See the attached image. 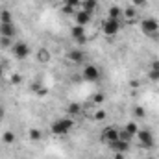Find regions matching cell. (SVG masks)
<instances>
[{
	"label": "cell",
	"instance_id": "obj_33",
	"mask_svg": "<svg viewBox=\"0 0 159 159\" xmlns=\"http://www.w3.org/2000/svg\"><path fill=\"white\" fill-rule=\"evenodd\" d=\"M0 78H2V67H0Z\"/></svg>",
	"mask_w": 159,
	"mask_h": 159
},
{
	"label": "cell",
	"instance_id": "obj_9",
	"mask_svg": "<svg viewBox=\"0 0 159 159\" xmlns=\"http://www.w3.org/2000/svg\"><path fill=\"white\" fill-rule=\"evenodd\" d=\"M15 35H17V26L13 22H0V37L13 39Z\"/></svg>",
	"mask_w": 159,
	"mask_h": 159
},
{
	"label": "cell",
	"instance_id": "obj_31",
	"mask_svg": "<svg viewBox=\"0 0 159 159\" xmlns=\"http://www.w3.org/2000/svg\"><path fill=\"white\" fill-rule=\"evenodd\" d=\"M4 119H6V109L0 106V120H4Z\"/></svg>",
	"mask_w": 159,
	"mask_h": 159
},
{
	"label": "cell",
	"instance_id": "obj_34",
	"mask_svg": "<svg viewBox=\"0 0 159 159\" xmlns=\"http://www.w3.org/2000/svg\"><path fill=\"white\" fill-rule=\"evenodd\" d=\"M146 159H156V157H152V156H150V157H146Z\"/></svg>",
	"mask_w": 159,
	"mask_h": 159
},
{
	"label": "cell",
	"instance_id": "obj_16",
	"mask_svg": "<svg viewBox=\"0 0 159 159\" xmlns=\"http://www.w3.org/2000/svg\"><path fill=\"white\" fill-rule=\"evenodd\" d=\"M107 17H109V19H122V9H120L119 6H115V4H113V6H109V9H107Z\"/></svg>",
	"mask_w": 159,
	"mask_h": 159
},
{
	"label": "cell",
	"instance_id": "obj_4",
	"mask_svg": "<svg viewBox=\"0 0 159 159\" xmlns=\"http://www.w3.org/2000/svg\"><path fill=\"white\" fill-rule=\"evenodd\" d=\"M11 52H13V56L17 57V59H26L30 54H32V48H30V44L28 43H24V41H17L15 44H11Z\"/></svg>",
	"mask_w": 159,
	"mask_h": 159
},
{
	"label": "cell",
	"instance_id": "obj_30",
	"mask_svg": "<svg viewBox=\"0 0 159 159\" xmlns=\"http://www.w3.org/2000/svg\"><path fill=\"white\" fill-rule=\"evenodd\" d=\"M133 2V6H144L146 4V0H131Z\"/></svg>",
	"mask_w": 159,
	"mask_h": 159
},
{
	"label": "cell",
	"instance_id": "obj_22",
	"mask_svg": "<svg viewBox=\"0 0 159 159\" xmlns=\"http://www.w3.org/2000/svg\"><path fill=\"white\" fill-rule=\"evenodd\" d=\"M0 22H13V15L9 9H2L0 11Z\"/></svg>",
	"mask_w": 159,
	"mask_h": 159
},
{
	"label": "cell",
	"instance_id": "obj_32",
	"mask_svg": "<svg viewBox=\"0 0 159 159\" xmlns=\"http://www.w3.org/2000/svg\"><path fill=\"white\" fill-rule=\"evenodd\" d=\"M115 159H124V154H115Z\"/></svg>",
	"mask_w": 159,
	"mask_h": 159
},
{
	"label": "cell",
	"instance_id": "obj_23",
	"mask_svg": "<svg viewBox=\"0 0 159 159\" xmlns=\"http://www.w3.org/2000/svg\"><path fill=\"white\" fill-rule=\"evenodd\" d=\"M122 17L131 20V19L135 17V7H128V9H122Z\"/></svg>",
	"mask_w": 159,
	"mask_h": 159
},
{
	"label": "cell",
	"instance_id": "obj_29",
	"mask_svg": "<svg viewBox=\"0 0 159 159\" xmlns=\"http://www.w3.org/2000/svg\"><path fill=\"white\" fill-rule=\"evenodd\" d=\"M20 76H19V74H13V76H11V81H13V83H19V81H20Z\"/></svg>",
	"mask_w": 159,
	"mask_h": 159
},
{
	"label": "cell",
	"instance_id": "obj_17",
	"mask_svg": "<svg viewBox=\"0 0 159 159\" xmlns=\"http://www.w3.org/2000/svg\"><path fill=\"white\" fill-rule=\"evenodd\" d=\"M124 129H126V131H128L129 135H133V137H135V135H137V131H139L141 128H139V124H137L135 120H129V122H126Z\"/></svg>",
	"mask_w": 159,
	"mask_h": 159
},
{
	"label": "cell",
	"instance_id": "obj_12",
	"mask_svg": "<svg viewBox=\"0 0 159 159\" xmlns=\"http://www.w3.org/2000/svg\"><path fill=\"white\" fill-rule=\"evenodd\" d=\"M74 19H76V24H80V26H87V24L91 22V19H93V13L85 11V9H78L76 15H74Z\"/></svg>",
	"mask_w": 159,
	"mask_h": 159
},
{
	"label": "cell",
	"instance_id": "obj_5",
	"mask_svg": "<svg viewBox=\"0 0 159 159\" xmlns=\"http://www.w3.org/2000/svg\"><path fill=\"white\" fill-rule=\"evenodd\" d=\"M120 26H122V24H120L119 19H109V17H107V19L102 22V32H104L107 37H115L120 32Z\"/></svg>",
	"mask_w": 159,
	"mask_h": 159
},
{
	"label": "cell",
	"instance_id": "obj_6",
	"mask_svg": "<svg viewBox=\"0 0 159 159\" xmlns=\"http://www.w3.org/2000/svg\"><path fill=\"white\" fill-rule=\"evenodd\" d=\"M100 139H102L104 144H111V143L120 139V129H117L115 126H106L100 133Z\"/></svg>",
	"mask_w": 159,
	"mask_h": 159
},
{
	"label": "cell",
	"instance_id": "obj_8",
	"mask_svg": "<svg viewBox=\"0 0 159 159\" xmlns=\"http://www.w3.org/2000/svg\"><path fill=\"white\" fill-rule=\"evenodd\" d=\"M70 37L72 41L78 44V46H83L87 43V34H85V26H80V24H74L70 28Z\"/></svg>",
	"mask_w": 159,
	"mask_h": 159
},
{
	"label": "cell",
	"instance_id": "obj_27",
	"mask_svg": "<svg viewBox=\"0 0 159 159\" xmlns=\"http://www.w3.org/2000/svg\"><path fill=\"white\" fill-rule=\"evenodd\" d=\"M104 98H106V96H104L102 93H98L96 96H93V102H94V104H102V102H104Z\"/></svg>",
	"mask_w": 159,
	"mask_h": 159
},
{
	"label": "cell",
	"instance_id": "obj_1",
	"mask_svg": "<svg viewBox=\"0 0 159 159\" xmlns=\"http://www.w3.org/2000/svg\"><path fill=\"white\" fill-rule=\"evenodd\" d=\"M74 128V120L70 117H61V119H56L52 122V133L57 135V137H65L70 133V129Z\"/></svg>",
	"mask_w": 159,
	"mask_h": 159
},
{
	"label": "cell",
	"instance_id": "obj_36",
	"mask_svg": "<svg viewBox=\"0 0 159 159\" xmlns=\"http://www.w3.org/2000/svg\"><path fill=\"white\" fill-rule=\"evenodd\" d=\"M46 2H50V0H46Z\"/></svg>",
	"mask_w": 159,
	"mask_h": 159
},
{
	"label": "cell",
	"instance_id": "obj_37",
	"mask_svg": "<svg viewBox=\"0 0 159 159\" xmlns=\"http://www.w3.org/2000/svg\"><path fill=\"white\" fill-rule=\"evenodd\" d=\"M0 11H2V9H0Z\"/></svg>",
	"mask_w": 159,
	"mask_h": 159
},
{
	"label": "cell",
	"instance_id": "obj_3",
	"mask_svg": "<svg viewBox=\"0 0 159 159\" xmlns=\"http://www.w3.org/2000/svg\"><path fill=\"white\" fill-rule=\"evenodd\" d=\"M100 78H102V72H100V69H98L96 65L89 63V65H85V67L81 69V80L93 83V81H98Z\"/></svg>",
	"mask_w": 159,
	"mask_h": 159
},
{
	"label": "cell",
	"instance_id": "obj_21",
	"mask_svg": "<svg viewBox=\"0 0 159 159\" xmlns=\"http://www.w3.org/2000/svg\"><path fill=\"white\" fill-rule=\"evenodd\" d=\"M67 111H69V115H70V117H76V115H80V113H81V107H80V104L72 102V104H69Z\"/></svg>",
	"mask_w": 159,
	"mask_h": 159
},
{
	"label": "cell",
	"instance_id": "obj_10",
	"mask_svg": "<svg viewBox=\"0 0 159 159\" xmlns=\"http://www.w3.org/2000/svg\"><path fill=\"white\" fill-rule=\"evenodd\" d=\"M67 59H69L70 63H74V65H81V63L85 61V54H83L81 48H72V50H69Z\"/></svg>",
	"mask_w": 159,
	"mask_h": 159
},
{
	"label": "cell",
	"instance_id": "obj_14",
	"mask_svg": "<svg viewBox=\"0 0 159 159\" xmlns=\"http://www.w3.org/2000/svg\"><path fill=\"white\" fill-rule=\"evenodd\" d=\"M35 57H37V61H39V63H48V61L52 59L50 50H46V48H39V50H37V54H35Z\"/></svg>",
	"mask_w": 159,
	"mask_h": 159
},
{
	"label": "cell",
	"instance_id": "obj_2",
	"mask_svg": "<svg viewBox=\"0 0 159 159\" xmlns=\"http://www.w3.org/2000/svg\"><path fill=\"white\" fill-rule=\"evenodd\" d=\"M141 32H143L146 37H156L159 34V22L156 19H152V17L143 19V20H141Z\"/></svg>",
	"mask_w": 159,
	"mask_h": 159
},
{
	"label": "cell",
	"instance_id": "obj_20",
	"mask_svg": "<svg viewBox=\"0 0 159 159\" xmlns=\"http://www.w3.org/2000/svg\"><path fill=\"white\" fill-rule=\"evenodd\" d=\"M2 143L4 144H13L15 143V133L13 131H4L2 133Z\"/></svg>",
	"mask_w": 159,
	"mask_h": 159
},
{
	"label": "cell",
	"instance_id": "obj_28",
	"mask_svg": "<svg viewBox=\"0 0 159 159\" xmlns=\"http://www.w3.org/2000/svg\"><path fill=\"white\" fill-rule=\"evenodd\" d=\"M104 117H106V113H104V111H96V113H94V120H102Z\"/></svg>",
	"mask_w": 159,
	"mask_h": 159
},
{
	"label": "cell",
	"instance_id": "obj_19",
	"mask_svg": "<svg viewBox=\"0 0 159 159\" xmlns=\"http://www.w3.org/2000/svg\"><path fill=\"white\" fill-rule=\"evenodd\" d=\"M63 7H69V9H80V7H81V0H63Z\"/></svg>",
	"mask_w": 159,
	"mask_h": 159
},
{
	"label": "cell",
	"instance_id": "obj_25",
	"mask_svg": "<svg viewBox=\"0 0 159 159\" xmlns=\"http://www.w3.org/2000/svg\"><path fill=\"white\" fill-rule=\"evenodd\" d=\"M120 139H122V141H128V143H131L133 135H129V133H128V131H126V129L122 128V129H120Z\"/></svg>",
	"mask_w": 159,
	"mask_h": 159
},
{
	"label": "cell",
	"instance_id": "obj_24",
	"mask_svg": "<svg viewBox=\"0 0 159 159\" xmlns=\"http://www.w3.org/2000/svg\"><path fill=\"white\" fill-rule=\"evenodd\" d=\"M133 115L137 117V119H144V107H141V106H137V107H133Z\"/></svg>",
	"mask_w": 159,
	"mask_h": 159
},
{
	"label": "cell",
	"instance_id": "obj_35",
	"mask_svg": "<svg viewBox=\"0 0 159 159\" xmlns=\"http://www.w3.org/2000/svg\"><path fill=\"white\" fill-rule=\"evenodd\" d=\"M0 2H6V0H0Z\"/></svg>",
	"mask_w": 159,
	"mask_h": 159
},
{
	"label": "cell",
	"instance_id": "obj_11",
	"mask_svg": "<svg viewBox=\"0 0 159 159\" xmlns=\"http://www.w3.org/2000/svg\"><path fill=\"white\" fill-rule=\"evenodd\" d=\"M107 148H109L113 154H126V152L129 150V143H128V141H122V139H119V141H115V143L107 144Z\"/></svg>",
	"mask_w": 159,
	"mask_h": 159
},
{
	"label": "cell",
	"instance_id": "obj_18",
	"mask_svg": "<svg viewBox=\"0 0 159 159\" xmlns=\"http://www.w3.org/2000/svg\"><path fill=\"white\" fill-rule=\"evenodd\" d=\"M28 137H30V141H34V143H39L41 139H43V133H41V129L32 128V129L28 131Z\"/></svg>",
	"mask_w": 159,
	"mask_h": 159
},
{
	"label": "cell",
	"instance_id": "obj_13",
	"mask_svg": "<svg viewBox=\"0 0 159 159\" xmlns=\"http://www.w3.org/2000/svg\"><path fill=\"white\" fill-rule=\"evenodd\" d=\"M148 78L152 80V81H159V61H152V63H150Z\"/></svg>",
	"mask_w": 159,
	"mask_h": 159
},
{
	"label": "cell",
	"instance_id": "obj_26",
	"mask_svg": "<svg viewBox=\"0 0 159 159\" xmlns=\"http://www.w3.org/2000/svg\"><path fill=\"white\" fill-rule=\"evenodd\" d=\"M0 46L2 48H11V39L9 37H0Z\"/></svg>",
	"mask_w": 159,
	"mask_h": 159
},
{
	"label": "cell",
	"instance_id": "obj_15",
	"mask_svg": "<svg viewBox=\"0 0 159 159\" xmlns=\"http://www.w3.org/2000/svg\"><path fill=\"white\" fill-rule=\"evenodd\" d=\"M96 6H98V0H81V7L80 9H85L89 13H94L96 11Z\"/></svg>",
	"mask_w": 159,
	"mask_h": 159
},
{
	"label": "cell",
	"instance_id": "obj_7",
	"mask_svg": "<svg viewBox=\"0 0 159 159\" xmlns=\"http://www.w3.org/2000/svg\"><path fill=\"white\" fill-rule=\"evenodd\" d=\"M135 137L139 139V144H141L143 148H152V146L156 144V139H154V133H152L150 129H139Z\"/></svg>",
	"mask_w": 159,
	"mask_h": 159
}]
</instances>
